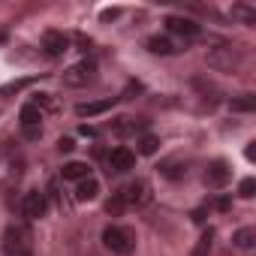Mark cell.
<instances>
[{
    "mask_svg": "<svg viewBox=\"0 0 256 256\" xmlns=\"http://www.w3.org/2000/svg\"><path fill=\"white\" fill-rule=\"evenodd\" d=\"M60 175H64V181H84V178H90V166L88 163H78V160H72V163H66L64 169H60Z\"/></svg>",
    "mask_w": 256,
    "mask_h": 256,
    "instance_id": "4fadbf2b",
    "label": "cell"
},
{
    "mask_svg": "<svg viewBox=\"0 0 256 256\" xmlns=\"http://www.w3.org/2000/svg\"><path fill=\"white\" fill-rule=\"evenodd\" d=\"M94 82V64L90 60H78L64 72V84L66 88H88Z\"/></svg>",
    "mask_w": 256,
    "mask_h": 256,
    "instance_id": "8992f818",
    "label": "cell"
},
{
    "mask_svg": "<svg viewBox=\"0 0 256 256\" xmlns=\"http://www.w3.org/2000/svg\"><path fill=\"white\" fill-rule=\"evenodd\" d=\"M18 120H22V136L24 139H30V142H36L40 136H42V112L34 106V102H28V106H22V114H18Z\"/></svg>",
    "mask_w": 256,
    "mask_h": 256,
    "instance_id": "5b68a950",
    "label": "cell"
},
{
    "mask_svg": "<svg viewBox=\"0 0 256 256\" xmlns=\"http://www.w3.org/2000/svg\"><path fill=\"white\" fill-rule=\"evenodd\" d=\"M229 178H232V169H229L223 160L208 163V169H205V184H208V187H226Z\"/></svg>",
    "mask_w": 256,
    "mask_h": 256,
    "instance_id": "8fae6325",
    "label": "cell"
},
{
    "mask_svg": "<svg viewBox=\"0 0 256 256\" xmlns=\"http://www.w3.org/2000/svg\"><path fill=\"white\" fill-rule=\"evenodd\" d=\"M46 211H48V199H46V193H40V190L24 193V199H22V214H24V217L40 220V217H46Z\"/></svg>",
    "mask_w": 256,
    "mask_h": 256,
    "instance_id": "52a82bcc",
    "label": "cell"
},
{
    "mask_svg": "<svg viewBox=\"0 0 256 256\" xmlns=\"http://www.w3.org/2000/svg\"><path fill=\"white\" fill-rule=\"evenodd\" d=\"M102 247L114 256H133L136 253V232L112 223V226L102 229Z\"/></svg>",
    "mask_w": 256,
    "mask_h": 256,
    "instance_id": "6da1fadb",
    "label": "cell"
},
{
    "mask_svg": "<svg viewBox=\"0 0 256 256\" xmlns=\"http://www.w3.org/2000/svg\"><path fill=\"white\" fill-rule=\"evenodd\" d=\"M112 106H114V96H112V100H90V102H78V106H76V114H78V118H96V114L108 112Z\"/></svg>",
    "mask_w": 256,
    "mask_h": 256,
    "instance_id": "7c38bea8",
    "label": "cell"
},
{
    "mask_svg": "<svg viewBox=\"0 0 256 256\" xmlns=\"http://www.w3.org/2000/svg\"><path fill=\"white\" fill-rule=\"evenodd\" d=\"M211 247H214V229L208 226V229L202 232V238L196 241V247H193L190 256H211Z\"/></svg>",
    "mask_w": 256,
    "mask_h": 256,
    "instance_id": "e0dca14e",
    "label": "cell"
},
{
    "mask_svg": "<svg viewBox=\"0 0 256 256\" xmlns=\"http://www.w3.org/2000/svg\"><path fill=\"white\" fill-rule=\"evenodd\" d=\"M253 145H256V142H250V145H247V151H244V157H247V160H256V148H253Z\"/></svg>",
    "mask_w": 256,
    "mask_h": 256,
    "instance_id": "484cf974",
    "label": "cell"
},
{
    "mask_svg": "<svg viewBox=\"0 0 256 256\" xmlns=\"http://www.w3.org/2000/svg\"><path fill=\"white\" fill-rule=\"evenodd\" d=\"M120 196H124L126 208H145V205L154 199V193H151V184H148L145 178H136V181H130V184H126V187H120Z\"/></svg>",
    "mask_w": 256,
    "mask_h": 256,
    "instance_id": "277c9868",
    "label": "cell"
},
{
    "mask_svg": "<svg viewBox=\"0 0 256 256\" xmlns=\"http://www.w3.org/2000/svg\"><path fill=\"white\" fill-rule=\"evenodd\" d=\"M130 169H136V154L130 148H114L108 154V172L124 175V172H130Z\"/></svg>",
    "mask_w": 256,
    "mask_h": 256,
    "instance_id": "9c48e42d",
    "label": "cell"
},
{
    "mask_svg": "<svg viewBox=\"0 0 256 256\" xmlns=\"http://www.w3.org/2000/svg\"><path fill=\"white\" fill-rule=\"evenodd\" d=\"M232 18H238L241 24H256V10L253 6H244V4H235L232 6Z\"/></svg>",
    "mask_w": 256,
    "mask_h": 256,
    "instance_id": "ac0fdd59",
    "label": "cell"
},
{
    "mask_svg": "<svg viewBox=\"0 0 256 256\" xmlns=\"http://www.w3.org/2000/svg\"><path fill=\"white\" fill-rule=\"evenodd\" d=\"M232 244H235L238 250H250V247L256 244V229H253V226H244V229H238V232L232 235Z\"/></svg>",
    "mask_w": 256,
    "mask_h": 256,
    "instance_id": "9a60e30c",
    "label": "cell"
},
{
    "mask_svg": "<svg viewBox=\"0 0 256 256\" xmlns=\"http://www.w3.org/2000/svg\"><path fill=\"white\" fill-rule=\"evenodd\" d=\"M253 193H256V181H253V178H244V181L238 184V196H244V199H250Z\"/></svg>",
    "mask_w": 256,
    "mask_h": 256,
    "instance_id": "cb8c5ba5",
    "label": "cell"
},
{
    "mask_svg": "<svg viewBox=\"0 0 256 256\" xmlns=\"http://www.w3.org/2000/svg\"><path fill=\"white\" fill-rule=\"evenodd\" d=\"M142 126V120H133V118H118L114 120V133L118 136H130V133H136Z\"/></svg>",
    "mask_w": 256,
    "mask_h": 256,
    "instance_id": "d6986e66",
    "label": "cell"
},
{
    "mask_svg": "<svg viewBox=\"0 0 256 256\" xmlns=\"http://www.w3.org/2000/svg\"><path fill=\"white\" fill-rule=\"evenodd\" d=\"M42 48H46L52 58H60L64 52H70V36L60 34V30H46V34H42Z\"/></svg>",
    "mask_w": 256,
    "mask_h": 256,
    "instance_id": "30bf717a",
    "label": "cell"
},
{
    "mask_svg": "<svg viewBox=\"0 0 256 256\" xmlns=\"http://www.w3.org/2000/svg\"><path fill=\"white\" fill-rule=\"evenodd\" d=\"M205 60H208V66L217 70V72H232V70L241 66V48H235V46H229V42H217L214 48L205 52Z\"/></svg>",
    "mask_w": 256,
    "mask_h": 256,
    "instance_id": "3957f363",
    "label": "cell"
},
{
    "mask_svg": "<svg viewBox=\"0 0 256 256\" xmlns=\"http://www.w3.org/2000/svg\"><path fill=\"white\" fill-rule=\"evenodd\" d=\"M157 148H160V139L157 136H142L139 139V154L151 157V154H157Z\"/></svg>",
    "mask_w": 256,
    "mask_h": 256,
    "instance_id": "7402d4cb",
    "label": "cell"
},
{
    "mask_svg": "<svg viewBox=\"0 0 256 256\" xmlns=\"http://www.w3.org/2000/svg\"><path fill=\"white\" fill-rule=\"evenodd\" d=\"M58 148H60V154H70L76 145H72V139H60V142H58Z\"/></svg>",
    "mask_w": 256,
    "mask_h": 256,
    "instance_id": "d4e9b609",
    "label": "cell"
},
{
    "mask_svg": "<svg viewBox=\"0 0 256 256\" xmlns=\"http://www.w3.org/2000/svg\"><path fill=\"white\" fill-rule=\"evenodd\" d=\"M148 52H154V54H175L178 48H175V42L166 40V36H151V40H148Z\"/></svg>",
    "mask_w": 256,
    "mask_h": 256,
    "instance_id": "2e32d148",
    "label": "cell"
},
{
    "mask_svg": "<svg viewBox=\"0 0 256 256\" xmlns=\"http://www.w3.org/2000/svg\"><path fill=\"white\" fill-rule=\"evenodd\" d=\"M4 256H34V232L24 223H12L4 232Z\"/></svg>",
    "mask_w": 256,
    "mask_h": 256,
    "instance_id": "7a4b0ae2",
    "label": "cell"
},
{
    "mask_svg": "<svg viewBox=\"0 0 256 256\" xmlns=\"http://www.w3.org/2000/svg\"><path fill=\"white\" fill-rule=\"evenodd\" d=\"M166 30L175 34V36H184V40H196L202 34V28L193 18H184V16H169L166 18Z\"/></svg>",
    "mask_w": 256,
    "mask_h": 256,
    "instance_id": "ba28073f",
    "label": "cell"
},
{
    "mask_svg": "<svg viewBox=\"0 0 256 256\" xmlns=\"http://www.w3.org/2000/svg\"><path fill=\"white\" fill-rule=\"evenodd\" d=\"M106 211L112 214V217H118V214H124L126 211V202H124V196H120V190H114V196L106 202Z\"/></svg>",
    "mask_w": 256,
    "mask_h": 256,
    "instance_id": "44dd1931",
    "label": "cell"
},
{
    "mask_svg": "<svg viewBox=\"0 0 256 256\" xmlns=\"http://www.w3.org/2000/svg\"><path fill=\"white\" fill-rule=\"evenodd\" d=\"M96 196H100V181H96L94 175L76 184V199H78V202H90V199H96Z\"/></svg>",
    "mask_w": 256,
    "mask_h": 256,
    "instance_id": "5bb4252c",
    "label": "cell"
},
{
    "mask_svg": "<svg viewBox=\"0 0 256 256\" xmlns=\"http://www.w3.org/2000/svg\"><path fill=\"white\" fill-rule=\"evenodd\" d=\"M229 108H232V112H253V108H256V96H253V94H241L238 100L229 102Z\"/></svg>",
    "mask_w": 256,
    "mask_h": 256,
    "instance_id": "ffe728a7",
    "label": "cell"
},
{
    "mask_svg": "<svg viewBox=\"0 0 256 256\" xmlns=\"http://www.w3.org/2000/svg\"><path fill=\"white\" fill-rule=\"evenodd\" d=\"M34 106H36L40 112H42V108H48V112H54V108H58V100H52V94H40Z\"/></svg>",
    "mask_w": 256,
    "mask_h": 256,
    "instance_id": "603a6c76",
    "label": "cell"
}]
</instances>
